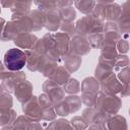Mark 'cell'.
<instances>
[{
	"label": "cell",
	"instance_id": "1",
	"mask_svg": "<svg viewBox=\"0 0 130 130\" xmlns=\"http://www.w3.org/2000/svg\"><path fill=\"white\" fill-rule=\"evenodd\" d=\"M4 62L7 69L12 71L19 70L24 66L26 62V56L19 49H16V48L10 49L9 51L6 52L4 56Z\"/></svg>",
	"mask_w": 130,
	"mask_h": 130
}]
</instances>
